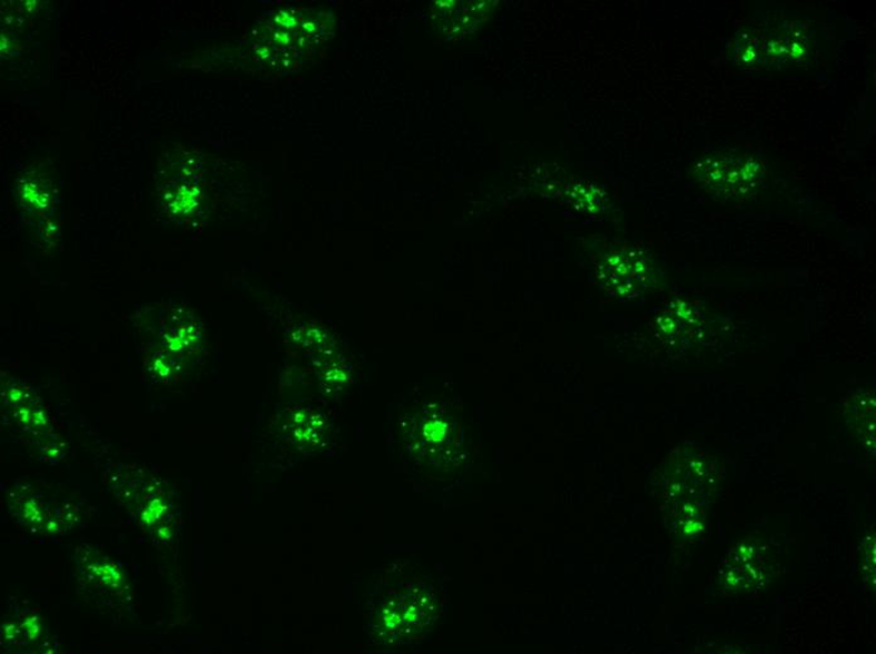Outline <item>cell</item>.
<instances>
[{"mask_svg":"<svg viewBox=\"0 0 876 654\" xmlns=\"http://www.w3.org/2000/svg\"><path fill=\"white\" fill-rule=\"evenodd\" d=\"M768 556L760 544L746 543L736 547L727 566L726 581L735 588H754L766 581Z\"/></svg>","mask_w":876,"mask_h":654,"instance_id":"cell-2","label":"cell"},{"mask_svg":"<svg viewBox=\"0 0 876 654\" xmlns=\"http://www.w3.org/2000/svg\"><path fill=\"white\" fill-rule=\"evenodd\" d=\"M846 419L866 448H875V394L856 392L847 400Z\"/></svg>","mask_w":876,"mask_h":654,"instance_id":"cell-3","label":"cell"},{"mask_svg":"<svg viewBox=\"0 0 876 654\" xmlns=\"http://www.w3.org/2000/svg\"><path fill=\"white\" fill-rule=\"evenodd\" d=\"M697 178L711 195L726 200H742L762 186L766 168L754 158L711 157L696 167Z\"/></svg>","mask_w":876,"mask_h":654,"instance_id":"cell-1","label":"cell"}]
</instances>
